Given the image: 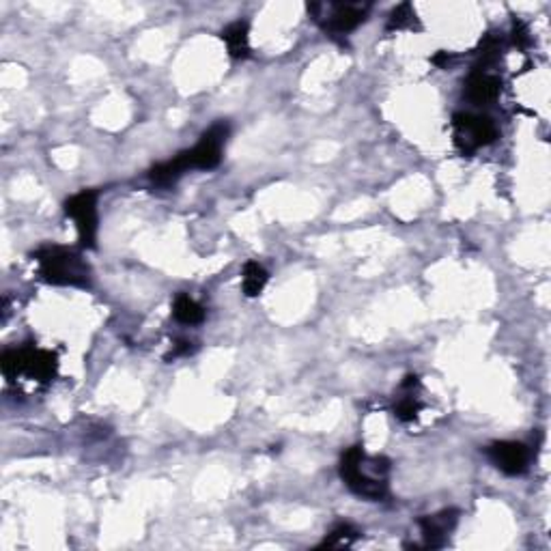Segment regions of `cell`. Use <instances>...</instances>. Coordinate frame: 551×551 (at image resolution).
I'll use <instances>...</instances> for the list:
<instances>
[{"instance_id": "cell-1", "label": "cell", "mask_w": 551, "mask_h": 551, "mask_svg": "<svg viewBox=\"0 0 551 551\" xmlns=\"http://www.w3.org/2000/svg\"><path fill=\"white\" fill-rule=\"evenodd\" d=\"M228 138V123L220 121L216 126H211L210 130L201 136L196 147L181 151L172 160L157 164L149 171L153 183L157 186H172L183 172L192 171V168H201V171H211L216 168L222 160V149L226 145Z\"/></svg>"}, {"instance_id": "cell-2", "label": "cell", "mask_w": 551, "mask_h": 551, "mask_svg": "<svg viewBox=\"0 0 551 551\" xmlns=\"http://www.w3.org/2000/svg\"><path fill=\"white\" fill-rule=\"evenodd\" d=\"M390 461L386 456H366L360 446L347 450L341 461V478L360 498L379 502L388 498Z\"/></svg>"}, {"instance_id": "cell-3", "label": "cell", "mask_w": 551, "mask_h": 551, "mask_svg": "<svg viewBox=\"0 0 551 551\" xmlns=\"http://www.w3.org/2000/svg\"><path fill=\"white\" fill-rule=\"evenodd\" d=\"M34 259L39 263V274L50 285L61 287H88L91 270L78 252L69 248L48 246L37 250Z\"/></svg>"}, {"instance_id": "cell-4", "label": "cell", "mask_w": 551, "mask_h": 551, "mask_svg": "<svg viewBox=\"0 0 551 551\" xmlns=\"http://www.w3.org/2000/svg\"><path fill=\"white\" fill-rule=\"evenodd\" d=\"M0 369L7 379L28 375L37 381H50L57 375L58 357L52 351L37 349V347H22V349L4 351L0 357Z\"/></svg>"}, {"instance_id": "cell-5", "label": "cell", "mask_w": 551, "mask_h": 551, "mask_svg": "<svg viewBox=\"0 0 551 551\" xmlns=\"http://www.w3.org/2000/svg\"><path fill=\"white\" fill-rule=\"evenodd\" d=\"M371 11V3H310V18L332 37L356 31Z\"/></svg>"}, {"instance_id": "cell-6", "label": "cell", "mask_w": 551, "mask_h": 551, "mask_svg": "<svg viewBox=\"0 0 551 551\" xmlns=\"http://www.w3.org/2000/svg\"><path fill=\"white\" fill-rule=\"evenodd\" d=\"M455 142L463 153H474L476 149L491 145L498 138V127L489 117L459 112L453 117Z\"/></svg>"}, {"instance_id": "cell-7", "label": "cell", "mask_w": 551, "mask_h": 551, "mask_svg": "<svg viewBox=\"0 0 551 551\" xmlns=\"http://www.w3.org/2000/svg\"><path fill=\"white\" fill-rule=\"evenodd\" d=\"M65 213L73 218L82 248H96L97 240V192L84 190L65 203Z\"/></svg>"}, {"instance_id": "cell-8", "label": "cell", "mask_w": 551, "mask_h": 551, "mask_svg": "<svg viewBox=\"0 0 551 551\" xmlns=\"http://www.w3.org/2000/svg\"><path fill=\"white\" fill-rule=\"evenodd\" d=\"M486 456H489L495 468L509 476L524 474L530 463V450L521 441H494L486 448Z\"/></svg>"}, {"instance_id": "cell-9", "label": "cell", "mask_w": 551, "mask_h": 551, "mask_svg": "<svg viewBox=\"0 0 551 551\" xmlns=\"http://www.w3.org/2000/svg\"><path fill=\"white\" fill-rule=\"evenodd\" d=\"M456 521H459V513H456L455 509H446L438 515L422 517L418 521V525H420L422 536H425V547H431V549L444 547L450 532L455 530Z\"/></svg>"}, {"instance_id": "cell-10", "label": "cell", "mask_w": 551, "mask_h": 551, "mask_svg": "<svg viewBox=\"0 0 551 551\" xmlns=\"http://www.w3.org/2000/svg\"><path fill=\"white\" fill-rule=\"evenodd\" d=\"M500 91H502V80H500L498 76H491V73L483 72V69L471 73L468 82H465V97H468L470 102L478 103V106L495 102Z\"/></svg>"}, {"instance_id": "cell-11", "label": "cell", "mask_w": 551, "mask_h": 551, "mask_svg": "<svg viewBox=\"0 0 551 551\" xmlns=\"http://www.w3.org/2000/svg\"><path fill=\"white\" fill-rule=\"evenodd\" d=\"M420 381L416 375H407L405 381H403V390H405V396H401V401L396 403L394 407V416L399 418L401 422H411L416 420V416H418V411L422 409V403L418 399L414 396V388H418Z\"/></svg>"}, {"instance_id": "cell-12", "label": "cell", "mask_w": 551, "mask_h": 551, "mask_svg": "<svg viewBox=\"0 0 551 551\" xmlns=\"http://www.w3.org/2000/svg\"><path fill=\"white\" fill-rule=\"evenodd\" d=\"M228 54L233 58H246L250 54V42H248V22H235L222 31Z\"/></svg>"}, {"instance_id": "cell-13", "label": "cell", "mask_w": 551, "mask_h": 551, "mask_svg": "<svg viewBox=\"0 0 551 551\" xmlns=\"http://www.w3.org/2000/svg\"><path fill=\"white\" fill-rule=\"evenodd\" d=\"M172 315L179 324H186V325H196L205 319V310L203 306L198 304L196 300H192L190 295L186 293H179L175 297V304H172Z\"/></svg>"}, {"instance_id": "cell-14", "label": "cell", "mask_w": 551, "mask_h": 551, "mask_svg": "<svg viewBox=\"0 0 551 551\" xmlns=\"http://www.w3.org/2000/svg\"><path fill=\"white\" fill-rule=\"evenodd\" d=\"M267 280H270V274H267L265 267L259 265L256 261L246 263V267H243V293H246V297L261 295Z\"/></svg>"}, {"instance_id": "cell-15", "label": "cell", "mask_w": 551, "mask_h": 551, "mask_svg": "<svg viewBox=\"0 0 551 551\" xmlns=\"http://www.w3.org/2000/svg\"><path fill=\"white\" fill-rule=\"evenodd\" d=\"M357 536H360V532H357L354 525L341 524V525H336V528L325 536V540L319 545V547L321 549H324V547H334V549L349 547V545H354V540L357 539Z\"/></svg>"}, {"instance_id": "cell-16", "label": "cell", "mask_w": 551, "mask_h": 551, "mask_svg": "<svg viewBox=\"0 0 551 551\" xmlns=\"http://www.w3.org/2000/svg\"><path fill=\"white\" fill-rule=\"evenodd\" d=\"M414 19H416V11H414V7H411L409 3L399 4V7H396L394 11L390 13V19H388V31H399V28L409 27V24L414 22Z\"/></svg>"}, {"instance_id": "cell-17", "label": "cell", "mask_w": 551, "mask_h": 551, "mask_svg": "<svg viewBox=\"0 0 551 551\" xmlns=\"http://www.w3.org/2000/svg\"><path fill=\"white\" fill-rule=\"evenodd\" d=\"M528 42V31H525L524 24H515V43H519V46H524V43Z\"/></svg>"}, {"instance_id": "cell-18", "label": "cell", "mask_w": 551, "mask_h": 551, "mask_svg": "<svg viewBox=\"0 0 551 551\" xmlns=\"http://www.w3.org/2000/svg\"><path fill=\"white\" fill-rule=\"evenodd\" d=\"M192 342H187V341H181V342H177L175 345V351H172L171 356L168 357H177V356H186V354H190L192 351Z\"/></svg>"}, {"instance_id": "cell-19", "label": "cell", "mask_w": 551, "mask_h": 551, "mask_svg": "<svg viewBox=\"0 0 551 551\" xmlns=\"http://www.w3.org/2000/svg\"><path fill=\"white\" fill-rule=\"evenodd\" d=\"M450 61H453V57H450L448 52H444V50H441V52H438L433 57V63L438 67H448L450 65Z\"/></svg>"}]
</instances>
